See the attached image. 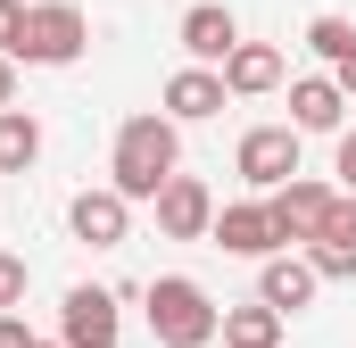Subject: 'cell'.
<instances>
[{
  "mask_svg": "<svg viewBox=\"0 0 356 348\" xmlns=\"http://www.w3.org/2000/svg\"><path fill=\"white\" fill-rule=\"evenodd\" d=\"M307 50H315L323 67H340V58L356 50V25L348 17H315V25H307Z\"/></svg>",
  "mask_w": 356,
  "mask_h": 348,
  "instance_id": "cell-18",
  "label": "cell"
},
{
  "mask_svg": "<svg viewBox=\"0 0 356 348\" xmlns=\"http://www.w3.org/2000/svg\"><path fill=\"white\" fill-rule=\"evenodd\" d=\"M175 42H182V58H199V67H224V58L241 50V17H232L224 0H199V8H182Z\"/></svg>",
  "mask_w": 356,
  "mask_h": 348,
  "instance_id": "cell-11",
  "label": "cell"
},
{
  "mask_svg": "<svg viewBox=\"0 0 356 348\" xmlns=\"http://www.w3.org/2000/svg\"><path fill=\"white\" fill-rule=\"evenodd\" d=\"M141 315H149V340L158 348H207L216 324H224V307H216L191 274H158V282L141 290Z\"/></svg>",
  "mask_w": 356,
  "mask_h": 348,
  "instance_id": "cell-2",
  "label": "cell"
},
{
  "mask_svg": "<svg viewBox=\"0 0 356 348\" xmlns=\"http://www.w3.org/2000/svg\"><path fill=\"white\" fill-rule=\"evenodd\" d=\"M298 125H249L241 133V150H232V166H241V182L249 191H282L290 174H298Z\"/></svg>",
  "mask_w": 356,
  "mask_h": 348,
  "instance_id": "cell-4",
  "label": "cell"
},
{
  "mask_svg": "<svg viewBox=\"0 0 356 348\" xmlns=\"http://www.w3.org/2000/svg\"><path fill=\"white\" fill-rule=\"evenodd\" d=\"M91 50V17L75 8V0H33L25 8V67H75Z\"/></svg>",
  "mask_w": 356,
  "mask_h": 348,
  "instance_id": "cell-3",
  "label": "cell"
},
{
  "mask_svg": "<svg viewBox=\"0 0 356 348\" xmlns=\"http://www.w3.org/2000/svg\"><path fill=\"white\" fill-rule=\"evenodd\" d=\"M282 75H290V67H282L273 42H241V50L224 58V91H232V100H266V91H282Z\"/></svg>",
  "mask_w": 356,
  "mask_h": 348,
  "instance_id": "cell-15",
  "label": "cell"
},
{
  "mask_svg": "<svg viewBox=\"0 0 356 348\" xmlns=\"http://www.w3.org/2000/svg\"><path fill=\"white\" fill-rule=\"evenodd\" d=\"M332 141H340V150H332V174H340V191H356V125H340Z\"/></svg>",
  "mask_w": 356,
  "mask_h": 348,
  "instance_id": "cell-20",
  "label": "cell"
},
{
  "mask_svg": "<svg viewBox=\"0 0 356 348\" xmlns=\"http://www.w3.org/2000/svg\"><path fill=\"white\" fill-rule=\"evenodd\" d=\"M158 100H166V116H175V125H207V116H224V100H232V91H224V67H199V58H191V67L166 75Z\"/></svg>",
  "mask_w": 356,
  "mask_h": 348,
  "instance_id": "cell-12",
  "label": "cell"
},
{
  "mask_svg": "<svg viewBox=\"0 0 356 348\" xmlns=\"http://www.w3.org/2000/svg\"><path fill=\"white\" fill-rule=\"evenodd\" d=\"M282 324H290L282 307L249 299V307H224V324H216V332H224V348H282Z\"/></svg>",
  "mask_w": 356,
  "mask_h": 348,
  "instance_id": "cell-16",
  "label": "cell"
},
{
  "mask_svg": "<svg viewBox=\"0 0 356 348\" xmlns=\"http://www.w3.org/2000/svg\"><path fill=\"white\" fill-rule=\"evenodd\" d=\"M166 174H182V125L158 108V116H124L116 125V150H108V182L141 207L166 191Z\"/></svg>",
  "mask_w": 356,
  "mask_h": 348,
  "instance_id": "cell-1",
  "label": "cell"
},
{
  "mask_svg": "<svg viewBox=\"0 0 356 348\" xmlns=\"http://www.w3.org/2000/svg\"><path fill=\"white\" fill-rule=\"evenodd\" d=\"M0 108H17V58L0 50Z\"/></svg>",
  "mask_w": 356,
  "mask_h": 348,
  "instance_id": "cell-23",
  "label": "cell"
},
{
  "mask_svg": "<svg viewBox=\"0 0 356 348\" xmlns=\"http://www.w3.org/2000/svg\"><path fill=\"white\" fill-rule=\"evenodd\" d=\"M33 348H67V340H33Z\"/></svg>",
  "mask_w": 356,
  "mask_h": 348,
  "instance_id": "cell-25",
  "label": "cell"
},
{
  "mask_svg": "<svg viewBox=\"0 0 356 348\" xmlns=\"http://www.w3.org/2000/svg\"><path fill=\"white\" fill-rule=\"evenodd\" d=\"M0 348H33V332H25V315H17V307H0Z\"/></svg>",
  "mask_w": 356,
  "mask_h": 348,
  "instance_id": "cell-22",
  "label": "cell"
},
{
  "mask_svg": "<svg viewBox=\"0 0 356 348\" xmlns=\"http://www.w3.org/2000/svg\"><path fill=\"white\" fill-rule=\"evenodd\" d=\"M332 199H340V182H307V174H290L282 191H266V207H273V232H282V249H307V241L323 232Z\"/></svg>",
  "mask_w": 356,
  "mask_h": 348,
  "instance_id": "cell-6",
  "label": "cell"
},
{
  "mask_svg": "<svg viewBox=\"0 0 356 348\" xmlns=\"http://www.w3.org/2000/svg\"><path fill=\"white\" fill-rule=\"evenodd\" d=\"M116 332H124V315H116V290L108 282H75L58 299V340L67 348H116Z\"/></svg>",
  "mask_w": 356,
  "mask_h": 348,
  "instance_id": "cell-5",
  "label": "cell"
},
{
  "mask_svg": "<svg viewBox=\"0 0 356 348\" xmlns=\"http://www.w3.org/2000/svg\"><path fill=\"white\" fill-rule=\"evenodd\" d=\"M332 84L348 91V108H356V50H348V58H340V67H332Z\"/></svg>",
  "mask_w": 356,
  "mask_h": 348,
  "instance_id": "cell-24",
  "label": "cell"
},
{
  "mask_svg": "<svg viewBox=\"0 0 356 348\" xmlns=\"http://www.w3.org/2000/svg\"><path fill=\"white\" fill-rule=\"evenodd\" d=\"M307 258H315L323 282H356V191L332 199V216H323V232L307 241Z\"/></svg>",
  "mask_w": 356,
  "mask_h": 348,
  "instance_id": "cell-13",
  "label": "cell"
},
{
  "mask_svg": "<svg viewBox=\"0 0 356 348\" xmlns=\"http://www.w3.org/2000/svg\"><path fill=\"white\" fill-rule=\"evenodd\" d=\"M290 125L298 133H340L348 125V91L332 84V75H298L290 84Z\"/></svg>",
  "mask_w": 356,
  "mask_h": 348,
  "instance_id": "cell-14",
  "label": "cell"
},
{
  "mask_svg": "<svg viewBox=\"0 0 356 348\" xmlns=\"http://www.w3.org/2000/svg\"><path fill=\"white\" fill-rule=\"evenodd\" d=\"M0 50H8V58L25 50V0H0Z\"/></svg>",
  "mask_w": 356,
  "mask_h": 348,
  "instance_id": "cell-21",
  "label": "cell"
},
{
  "mask_svg": "<svg viewBox=\"0 0 356 348\" xmlns=\"http://www.w3.org/2000/svg\"><path fill=\"white\" fill-rule=\"evenodd\" d=\"M315 290H323V274H315L307 249H273V258H257V299H266V307L307 315V307H315Z\"/></svg>",
  "mask_w": 356,
  "mask_h": 348,
  "instance_id": "cell-8",
  "label": "cell"
},
{
  "mask_svg": "<svg viewBox=\"0 0 356 348\" xmlns=\"http://www.w3.org/2000/svg\"><path fill=\"white\" fill-rule=\"evenodd\" d=\"M25 282H33L25 258H8V249H0V307H25Z\"/></svg>",
  "mask_w": 356,
  "mask_h": 348,
  "instance_id": "cell-19",
  "label": "cell"
},
{
  "mask_svg": "<svg viewBox=\"0 0 356 348\" xmlns=\"http://www.w3.org/2000/svg\"><path fill=\"white\" fill-rule=\"evenodd\" d=\"M149 207H158V232L166 241H207V224H216V191L199 174H166V191Z\"/></svg>",
  "mask_w": 356,
  "mask_h": 348,
  "instance_id": "cell-10",
  "label": "cell"
},
{
  "mask_svg": "<svg viewBox=\"0 0 356 348\" xmlns=\"http://www.w3.org/2000/svg\"><path fill=\"white\" fill-rule=\"evenodd\" d=\"M207 241H216L224 258H273V249H282V232H273V207H266V199H232V207H216Z\"/></svg>",
  "mask_w": 356,
  "mask_h": 348,
  "instance_id": "cell-9",
  "label": "cell"
},
{
  "mask_svg": "<svg viewBox=\"0 0 356 348\" xmlns=\"http://www.w3.org/2000/svg\"><path fill=\"white\" fill-rule=\"evenodd\" d=\"M67 232H75L83 249H124V232H133V199H124L116 182L75 191V199H67Z\"/></svg>",
  "mask_w": 356,
  "mask_h": 348,
  "instance_id": "cell-7",
  "label": "cell"
},
{
  "mask_svg": "<svg viewBox=\"0 0 356 348\" xmlns=\"http://www.w3.org/2000/svg\"><path fill=\"white\" fill-rule=\"evenodd\" d=\"M33 158H42V116L0 108V174H25Z\"/></svg>",
  "mask_w": 356,
  "mask_h": 348,
  "instance_id": "cell-17",
  "label": "cell"
}]
</instances>
